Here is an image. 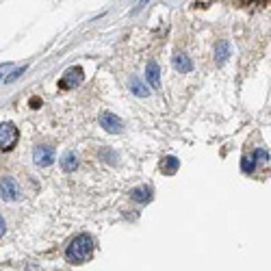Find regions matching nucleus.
Masks as SVG:
<instances>
[{
	"label": "nucleus",
	"mask_w": 271,
	"mask_h": 271,
	"mask_svg": "<svg viewBox=\"0 0 271 271\" xmlns=\"http://www.w3.org/2000/svg\"><path fill=\"white\" fill-rule=\"evenodd\" d=\"M20 74H24V67H20V70H15L11 76H9V78H7V83H11V80H15V78H18V76Z\"/></svg>",
	"instance_id": "16"
},
{
	"label": "nucleus",
	"mask_w": 271,
	"mask_h": 271,
	"mask_svg": "<svg viewBox=\"0 0 271 271\" xmlns=\"http://www.w3.org/2000/svg\"><path fill=\"white\" fill-rule=\"evenodd\" d=\"M85 78V72H83V67H70L61 78H59V89H74V87H78V85L83 83Z\"/></svg>",
	"instance_id": "3"
},
{
	"label": "nucleus",
	"mask_w": 271,
	"mask_h": 271,
	"mask_svg": "<svg viewBox=\"0 0 271 271\" xmlns=\"http://www.w3.org/2000/svg\"><path fill=\"white\" fill-rule=\"evenodd\" d=\"M130 198L134 202H139V204H146V202L152 200V189L150 187H134L130 191Z\"/></svg>",
	"instance_id": "11"
},
{
	"label": "nucleus",
	"mask_w": 271,
	"mask_h": 271,
	"mask_svg": "<svg viewBox=\"0 0 271 271\" xmlns=\"http://www.w3.org/2000/svg\"><path fill=\"white\" fill-rule=\"evenodd\" d=\"M20 139V130L11 122L0 124V150H13Z\"/></svg>",
	"instance_id": "2"
},
{
	"label": "nucleus",
	"mask_w": 271,
	"mask_h": 271,
	"mask_svg": "<svg viewBox=\"0 0 271 271\" xmlns=\"http://www.w3.org/2000/svg\"><path fill=\"white\" fill-rule=\"evenodd\" d=\"M100 126H102L106 132H113V134L124 130V122L115 113H111V111H104L102 115H100Z\"/></svg>",
	"instance_id": "5"
},
{
	"label": "nucleus",
	"mask_w": 271,
	"mask_h": 271,
	"mask_svg": "<svg viewBox=\"0 0 271 271\" xmlns=\"http://www.w3.org/2000/svg\"><path fill=\"white\" fill-rule=\"evenodd\" d=\"M0 196L5 202H15L20 200V187L11 176H3L0 178Z\"/></svg>",
	"instance_id": "4"
},
{
	"label": "nucleus",
	"mask_w": 271,
	"mask_h": 271,
	"mask_svg": "<svg viewBox=\"0 0 271 271\" xmlns=\"http://www.w3.org/2000/svg\"><path fill=\"white\" fill-rule=\"evenodd\" d=\"M228 55H230V48H228V41H222L217 48H215V57H217V63H224Z\"/></svg>",
	"instance_id": "13"
},
{
	"label": "nucleus",
	"mask_w": 271,
	"mask_h": 271,
	"mask_svg": "<svg viewBox=\"0 0 271 271\" xmlns=\"http://www.w3.org/2000/svg\"><path fill=\"white\" fill-rule=\"evenodd\" d=\"M241 169L245 174H252L254 169H256V160H254V156H243V163H241Z\"/></svg>",
	"instance_id": "14"
},
{
	"label": "nucleus",
	"mask_w": 271,
	"mask_h": 271,
	"mask_svg": "<svg viewBox=\"0 0 271 271\" xmlns=\"http://www.w3.org/2000/svg\"><path fill=\"white\" fill-rule=\"evenodd\" d=\"M94 250H96V241L91 239L89 234H78L67 245L65 258H67V262H72V265H83V262H87L94 256Z\"/></svg>",
	"instance_id": "1"
},
{
	"label": "nucleus",
	"mask_w": 271,
	"mask_h": 271,
	"mask_svg": "<svg viewBox=\"0 0 271 271\" xmlns=\"http://www.w3.org/2000/svg\"><path fill=\"white\" fill-rule=\"evenodd\" d=\"M178 167H180V160H178L176 156H165L163 160H160V172H163L165 176H174L178 172Z\"/></svg>",
	"instance_id": "9"
},
{
	"label": "nucleus",
	"mask_w": 271,
	"mask_h": 271,
	"mask_svg": "<svg viewBox=\"0 0 271 271\" xmlns=\"http://www.w3.org/2000/svg\"><path fill=\"white\" fill-rule=\"evenodd\" d=\"M252 156H254V160H262V163H267V160H269V152H267V150H262V148H258Z\"/></svg>",
	"instance_id": "15"
},
{
	"label": "nucleus",
	"mask_w": 271,
	"mask_h": 271,
	"mask_svg": "<svg viewBox=\"0 0 271 271\" xmlns=\"http://www.w3.org/2000/svg\"><path fill=\"white\" fill-rule=\"evenodd\" d=\"M5 230H7V226H5V219H3V215H0V234H5Z\"/></svg>",
	"instance_id": "17"
},
{
	"label": "nucleus",
	"mask_w": 271,
	"mask_h": 271,
	"mask_svg": "<svg viewBox=\"0 0 271 271\" xmlns=\"http://www.w3.org/2000/svg\"><path fill=\"white\" fill-rule=\"evenodd\" d=\"M146 78H148V83L152 85V87H158V85H160V70H158L156 61H150L148 63V67H146Z\"/></svg>",
	"instance_id": "10"
},
{
	"label": "nucleus",
	"mask_w": 271,
	"mask_h": 271,
	"mask_svg": "<svg viewBox=\"0 0 271 271\" xmlns=\"http://www.w3.org/2000/svg\"><path fill=\"white\" fill-rule=\"evenodd\" d=\"M128 85H130V91L134 96H139V98H143V96H150V89H148V85L143 83L139 76H130V80H128Z\"/></svg>",
	"instance_id": "8"
},
{
	"label": "nucleus",
	"mask_w": 271,
	"mask_h": 271,
	"mask_svg": "<svg viewBox=\"0 0 271 271\" xmlns=\"http://www.w3.org/2000/svg\"><path fill=\"white\" fill-rule=\"evenodd\" d=\"M33 160H35L39 167H48L55 160V148L41 143V146H37L35 150H33Z\"/></svg>",
	"instance_id": "6"
},
{
	"label": "nucleus",
	"mask_w": 271,
	"mask_h": 271,
	"mask_svg": "<svg viewBox=\"0 0 271 271\" xmlns=\"http://www.w3.org/2000/svg\"><path fill=\"white\" fill-rule=\"evenodd\" d=\"M174 67H176V70L180 72V74H187V72L193 70V61H191V59L184 55V52H176V55H174Z\"/></svg>",
	"instance_id": "7"
},
{
	"label": "nucleus",
	"mask_w": 271,
	"mask_h": 271,
	"mask_svg": "<svg viewBox=\"0 0 271 271\" xmlns=\"http://www.w3.org/2000/svg\"><path fill=\"white\" fill-rule=\"evenodd\" d=\"M61 167L65 169V172H76V167H78V160H76L74 152H67V154L61 158Z\"/></svg>",
	"instance_id": "12"
}]
</instances>
